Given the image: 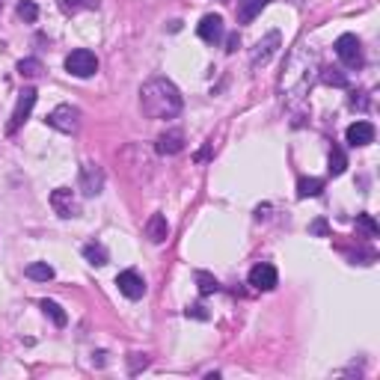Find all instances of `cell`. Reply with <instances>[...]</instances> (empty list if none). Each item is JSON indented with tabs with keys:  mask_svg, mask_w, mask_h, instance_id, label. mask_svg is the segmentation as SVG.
<instances>
[{
	"mask_svg": "<svg viewBox=\"0 0 380 380\" xmlns=\"http://www.w3.org/2000/svg\"><path fill=\"white\" fill-rule=\"evenodd\" d=\"M0 3H3V0H0Z\"/></svg>",
	"mask_w": 380,
	"mask_h": 380,
	"instance_id": "obj_31",
	"label": "cell"
},
{
	"mask_svg": "<svg viewBox=\"0 0 380 380\" xmlns=\"http://www.w3.org/2000/svg\"><path fill=\"white\" fill-rule=\"evenodd\" d=\"M276 48H279V33L274 30V33H267L264 39H259L255 42V48H253V57H250V63L259 69V65H267L271 63V57L276 54Z\"/></svg>",
	"mask_w": 380,
	"mask_h": 380,
	"instance_id": "obj_10",
	"label": "cell"
},
{
	"mask_svg": "<svg viewBox=\"0 0 380 380\" xmlns=\"http://www.w3.org/2000/svg\"><path fill=\"white\" fill-rule=\"evenodd\" d=\"M42 72H45V65H42V60H36V57H27V60L18 63V74H21V77H39Z\"/></svg>",
	"mask_w": 380,
	"mask_h": 380,
	"instance_id": "obj_20",
	"label": "cell"
},
{
	"mask_svg": "<svg viewBox=\"0 0 380 380\" xmlns=\"http://www.w3.org/2000/svg\"><path fill=\"white\" fill-rule=\"evenodd\" d=\"M42 309H45V315H51V321L57 324V327H65V312L60 309V303H54V300H42Z\"/></svg>",
	"mask_w": 380,
	"mask_h": 380,
	"instance_id": "obj_22",
	"label": "cell"
},
{
	"mask_svg": "<svg viewBox=\"0 0 380 380\" xmlns=\"http://www.w3.org/2000/svg\"><path fill=\"white\" fill-rule=\"evenodd\" d=\"M356 229H360V232H365L368 238H377V232H380L372 214H360V217H356Z\"/></svg>",
	"mask_w": 380,
	"mask_h": 380,
	"instance_id": "obj_25",
	"label": "cell"
},
{
	"mask_svg": "<svg viewBox=\"0 0 380 380\" xmlns=\"http://www.w3.org/2000/svg\"><path fill=\"white\" fill-rule=\"evenodd\" d=\"M48 125L51 128H57L63 134H74L77 125H81V110L72 107V104H60V107H54L51 110V116H48Z\"/></svg>",
	"mask_w": 380,
	"mask_h": 380,
	"instance_id": "obj_4",
	"label": "cell"
},
{
	"mask_svg": "<svg viewBox=\"0 0 380 380\" xmlns=\"http://www.w3.org/2000/svg\"><path fill=\"white\" fill-rule=\"evenodd\" d=\"M345 166H348V158H345V152H342L339 146H333V152H330V173H333V175H342Z\"/></svg>",
	"mask_w": 380,
	"mask_h": 380,
	"instance_id": "obj_23",
	"label": "cell"
},
{
	"mask_svg": "<svg viewBox=\"0 0 380 380\" xmlns=\"http://www.w3.org/2000/svg\"><path fill=\"white\" fill-rule=\"evenodd\" d=\"M321 190H324V182H321V178H300V182H297V196H300V199L318 196Z\"/></svg>",
	"mask_w": 380,
	"mask_h": 380,
	"instance_id": "obj_19",
	"label": "cell"
},
{
	"mask_svg": "<svg viewBox=\"0 0 380 380\" xmlns=\"http://www.w3.org/2000/svg\"><path fill=\"white\" fill-rule=\"evenodd\" d=\"M324 84H333V86H345V84H348V77H345V74H339L336 69H327V72H324Z\"/></svg>",
	"mask_w": 380,
	"mask_h": 380,
	"instance_id": "obj_26",
	"label": "cell"
},
{
	"mask_svg": "<svg viewBox=\"0 0 380 380\" xmlns=\"http://www.w3.org/2000/svg\"><path fill=\"white\" fill-rule=\"evenodd\" d=\"M18 18H24L27 24H33V21L39 18V6L33 3V0H21V3H18Z\"/></svg>",
	"mask_w": 380,
	"mask_h": 380,
	"instance_id": "obj_24",
	"label": "cell"
},
{
	"mask_svg": "<svg viewBox=\"0 0 380 380\" xmlns=\"http://www.w3.org/2000/svg\"><path fill=\"white\" fill-rule=\"evenodd\" d=\"M271 3V0H238V21L241 24H250L262 15V9Z\"/></svg>",
	"mask_w": 380,
	"mask_h": 380,
	"instance_id": "obj_15",
	"label": "cell"
},
{
	"mask_svg": "<svg viewBox=\"0 0 380 380\" xmlns=\"http://www.w3.org/2000/svg\"><path fill=\"white\" fill-rule=\"evenodd\" d=\"M146 238L152 244H164L166 238H170V223H166L164 214H152L146 220Z\"/></svg>",
	"mask_w": 380,
	"mask_h": 380,
	"instance_id": "obj_13",
	"label": "cell"
},
{
	"mask_svg": "<svg viewBox=\"0 0 380 380\" xmlns=\"http://www.w3.org/2000/svg\"><path fill=\"white\" fill-rule=\"evenodd\" d=\"M116 285L128 300H140L143 294H146V279H143L137 271H122L116 276Z\"/></svg>",
	"mask_w": 380,
	"mask_h": 380,
	"instance_id": "obj_7",
	"label": "cell"
},
{
	"mask_svg": "<svg viewBox=\"0 0 380 380\" xmlns=\"http://www.w3.org/2000/svg\"><path fill=\"white\" fill-rule=\"evenodd\" d=\"M348 143L351 146H368V143H374V125L372 122H365V119H360V122H354V125L348 128Z\"/></svg>",
	"mask_w": 380,
	"mask_h": 380,
	"instance_id": "obj_11",
	"label": "cell"
},
{
	"mask_svg": "<svg viewBox=\"0 0 380 380\" xmlns=\"http://www.w3.org/2000/svg\"><path fill=\"white\" fill-rule=\"evenodd\" d=\"M140 107L149 119H173L182 113V93L166 77H152L140 89Z\"/></svg>",
	"mask_w": 380,
	"mask_h": 380,
	"instance_id": "obj_1",
	"label": "cell"
},
{
	"mask_svg": "<svg viewBox=\"0 0 380 380\" xmlns=\"http://www.w3.org/2000/svg\"><path fill=\"white\" fill-rule=\"evenodd\" d=\"M199 39L214 45L223 39V18L220 15H205L203 21H199Z\"/></svg>",
	"mask_w": 380,
	"mask_h": 380,
	"instance_id": "obj_12",
	"label": "cell"
},
{
	"mask_svg": "<svg viewBox=\"0 0 380 380\" xmlns=\"http://www.w3.org/2000/svg\"><path fill=\"white\" fill-rule=\"evenodd\" d=\"M33 107H36V89L27 86L24 93L18 95V104H15V110H13V122H9V134H15L21 125H24Z\"/></svg>",
	"mask_w": 380,
	"mask_h": 380,
	"instance_id": "obj_6",
	"label": "cell"
},
{
	"mask_svg": "<svg viewBox=\"0 0 380 380\" xmlns=\"http://www.w3.org/2000/svg\"><path fill=\"white\" fill-rule=\"evenodd\" d=\"M184 149V134L182 131H166V134H161L158 137V152L161 155H178Z\"/></svg>",
	"mask_w": 380,
	"mask_h": 380,
	"instance_id": "obj_14",
	"label": "cell"
},
{
	"mask_svg": "<svg viewBox=\"0 0 380 380\" xmlns=\"http://www.w3.org/2000/svg\"><path fill=\"white\" fill-rule=\"evenodd\" d=\"M134 356H137V360H134V365H131V372H140V365H143V368H146V365H149V360H146V356H140V354H134Z\"/></svg>",
	"mask_w": 380,
	"mask_h": 380,
	"instance_id": "obj_28",
	"label": "cell"
},
{
	"mask_svg": "<svg viewBox=\"0 0 380 380\" xmlns=\"http://www.w3.org/2000/svg\"><path fill=\"white\" fill-rule=\"evenodd\" d=\"M184 315H187V318L208 321V312H205V306H203V303H196V306H187V309H184Z\"/></svg>",
	"mask_w": 380,
	"mask_h": 380,
	"instance_id": "obj_27",
	"label": "cell"
},
{
	"mask_svg": "<svg viewBox=\"0 0 380 380\" xmlns=\"http://www.w3.org/2000/svg\"><path fill=\"white\" fill-rule=\"evenodd\" d=\"M60 9L65 15H77L84 9H98V0H60Z\"/></svg>",
	"mask_w": 380,
	"mask_h": 380,
	"instance_id": "obj_18",
	"label": "cell"
},
{
	"mask_svg": "<svg viewBox=\"0 0 380 380\" xmlns=\"http://www.w3.org/2000/svg\"><path fill=\"white\" fill-rule=\"evenodd\" d=\"M65 72L74 74V77H93L98 72V57L86 48H77L65 57Z\"/></svg>",
	"mask_w": 380,
	"mask_h": 380,
	"instance_id": "obj_2",
	"label": "cell"
},
{
	"mask_svg": "<svg viewBox=\"0 0 380 380\" xmlns=\"http://www.w3.org/2000/svg\"><path fill=\"white\" fill-rule=\"evenodd\" d=\"M51 205H54V211H57L60 217H77L81 214V203H77V196H74V190H69V187H57L51 193Z\"/></svg>",
	"mask_w": 380,
	"mask_h": 380,
	"instance_id": "obj_5",
	"label": "cell"
},
{
	"mask_svg": "<svg viewBox=\"0 0 380 380\" xmlns=\"http://www.w3.org/2000/svg\"><path fill=\"white\" fill-rule=\"evenodd\" d=\"M84 259L89 264H95V267H104L110 262V255L104 250V244H86V247H84Z\"/></svg>",
	"mask_w": 380,
	"mask_h": 380,
	"instance_id": "obj_16",
	"label": "cell"
},
{
	"mask_svg": "<svg viewBox=\"0 0 380 380\" xmlns=\"http://www.w3.org/2000/svg\"><path fill=\"white\" fill-rule=\"evenodd\" d=\"M196 285H199V294H214V292H220V283L211 274H205V271H196Z\"/></svg>",
	"mask_w": 380,
	"mask_h": 380,
	"instance_id": "obj_21",
	"label": "cell"
},
{
	"mask_svg": "<svg viewBox=\"0 0 380 380\" xmlns=\"http://www.w3.org/2000/svg\"><path fill=\"white\" fill-rule=\"evenodd\" d=\"M312 229H315L318 235H324V232H327V226H324V223H321V220H318V223H315V226H312Z\"/></svg>",
	"mask_w": 380,
	"mask_h": 380,
	"instance_id": "obj_30",
	"label": "cell"
},
{
	"mask_svg": "<svg viewBox=\"0 0 380 380\" xmlns=\"http://www.w3.org/2000/svg\"><path fill=\"white\" fill-rule=\"evenodd\" d=\"M276 283H279V274H276L274 264L262 262V264H255L253 271H250V285L259 288V292H274Z\"/></svg>",
	"mask_w": 380,
	"mask_h": 380,
	"instance_id": "obj_8",
	"label": "cell"
},
{
	"mask_svg": "<svg viewBox=\"0 0 380 380\" xmlns=\"http://www.w3.org/2000/svg\"><path fill=\"white\" fill-rule=\"evenodd\" d=\"M336 57L348 65V69H360L363 65V45L354 33H345V36L336 39Z\"/></svg>",
	"mask_w": 380,
	"mask_h": 380,
	"instance_id": "obj_3",
	"label": "cell"
},
{
	"mask_svg": "<svg viewBox=\"0 0 380 380\" xmlns=\"http://www.w3.org/2000/svg\"><path fill=\"white\" fill-rule=\"evenodd\" d=\"M81 190L86 196H98L104 190V173H102V166H95V164H84L81 166Z\"/></svg>",
	"mask_w": 380,
	"mask_h": 380,
	"instance_id": "obj_9",
	"label": "cell"
},
{
	"mask_svg": "<svg viewBox=\"0 0 380 380\" xmlns=\"http://www.w3.org/2000/svg\"><path fill=\"white\" fill-rule=\"evenodd\" d=\"M238 42H241V39H238V36H229V42H226V45H229V48H226V51H229V54H232V51H235V48H238Z\"/></svg>",
	"mask_w": 380,
	"mask_h": 380,
	"instance_id": "obj_29",
	"label": "cell"
},
{
	"mask_svg": "<svg viewBox=\"0 0 380 380\" xmlns=\"http://www.w3.org/2000/svg\"><path fill=\"white\" fill-rule=\"evenodd\" d=\"M30 279H36V283H48V279H54V267L48 262H33L27 271H24Z\"/></svg>",
	"mask_w": 380,
	"mask_h": 380,
	"instance_id": "obj_17",
	"label": "cell"
}]
</instances>
